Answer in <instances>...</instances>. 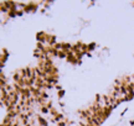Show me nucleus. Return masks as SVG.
Returning a JSON list of instances; mask_svg holds the SVG:
<instances>
[{"instance_id": "0eeeda50", "label": "nucleus", "mask_w": 134, "mask_h": 126, "mask_svg": "<svg viewBox=\"0 0 134 126\" xmlns=\"http://www.w3.org/2000/svg\"><path fill=\"white\" fill-rule=\"evenodd\" d=\"M78 126H83V125H81V124H78Z\"/></svg>"}, {"instance_id": "423d86ee", "label": "nucleus", "mask_w": 134, "mask_h": 126, "mask_svg": "<svg viewBox=\"0 0 134 126\" xmlns=\"http://www.w3.org/2000/svg\"><path fill=\"white\" fill-rule=\"evenodd\" d=\"M130 126H134V121H130Z\"/></svg>"}, {"instance_id": "f03ea898", "label": "nucleus", "mask_w": 134, "mask_h": 126, "mask_svg": "<svg viewBox=\"0 0 134 126\" xmlns=\"http://www.w3.org/2000/svg\"><path fill=\"white\" fill-rule=\"evenodd\" d=\"M8 56H9V52L5 48H3V54H1V67H4L5 61L8 59Z\"/></svg>"}, {"instance_id": "7ed1b4c3", "label": "nucleus", "mask_w": 134, "mask_h": 126, "mask_svg": "<svg viewBox=\"0 0 134 126\" xmlns=\"http://www.w3.org/2000/svg\"><path fill=\"white\" fill-rule=\"evenodd\" d=\"M58 114H60V112L57 111V109H56V108H55V106H53L52 109L50 110V115H51V116H52V117H56V116H57V115H58Z\"/></svg>"}, {"instance_id": "39448f33", "label": "nucleus", "mask_w": 134, "mask_h": 126, "mask_svg": "<svg viewBox=\"0 0 134 126\" xmlns=\"http://www.w3.org/2000/svg\"><path fill=\"white\" fill-rule=\"evenodd\" d=\"M65 93H66V92H65L63 89H62V90H60V92L57 93V97H58V99H62V98L65 97Z\"/></svg>"}, {"instance_id": "f257e3e1", "label": "nucleus", "mask_w": 134, "mask_h": 126, "mask_svg": "<svg viewBox=\"0 0 134 126\" xmlns=\"http://www.w3.org/2000/svg\"><path fill=\"white\" fill-rule=\"evenodd\" d=\"M36 120H37V122H38V125L40 126H48V121L42 116V115H40V114L36 115Z\"/></svg>"}, {"instance_id": "20e7f679", "label": "nucleus", "mask_w": 134, "mask_h": 126, "mask_svg": "<svg viewBox=\"0 0 134 126\" xmlns=\"http://www.w3.org/2000/svg\"><path fill=\"white\" fill-rule=\"evenodd\" d=\"M97 47V45L94 43V42H92V43H88V52H90V53H91L92 51H93V49L96 48Z\"/></svg>"}]
</instances>
